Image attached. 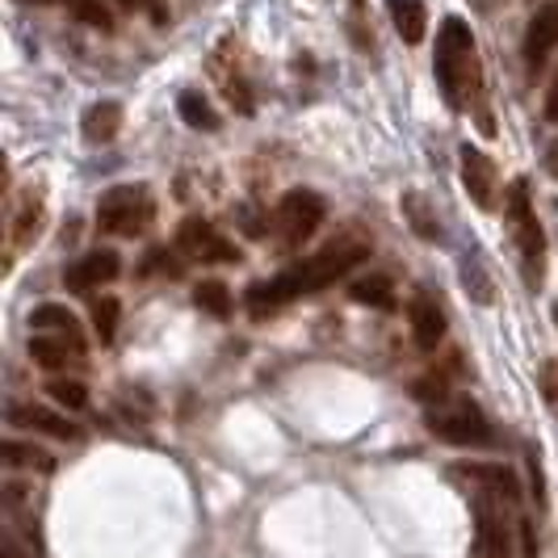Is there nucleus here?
I'll return each mask as SVG.
<instances>
[{
	"label": "nucleus",
	"instance_id": "obj_1",
	"mask_svg": "<svg viewBox=\"0 0 558 558\" xmlns=\"http://www.w3.org/2000/svg\"><path fill=\"white\" fill-rule=\"evenodd\" d=\"M365 260H369V244L357 240V235H344V240L328 244L324 252H315V256H307V260L290 265V269L278 274V278L248 286V294H244L248 315L252 319H265V315H274L278 307L294 303V299L319 294V290H328L332 281L344 278V274H353L357 265H365Z\"/></svg>",
	"mask_w": 558,
	"mask_h": 558
},
{
	"label": "nucleus",
	"instance_id": "obj_2",
	"mask_svg": "<svg viewBox=\"0 0 558 558\" xmlns=\"http://www.w3.org/2000/svg\"><path fill=\"white\" fill-rule=\"evenodd\" d=\"M437 81L453 110H466L483 97V63H478L475 34L462 17H446V26L437 29Z\"/></svg>",
	"mask_w": 558,
	"mask_h": 558
},
{
	"label": "nucleus",
	"instance_id": "obj_3",
	"mask_svg": "<svg viewBox=\"0 0 558 558\" xmlns=\"http://www.w3.org/2000/svg\"><path fill=\"white\" fill-rule=\"evenodd\" d=\"M424 424L446 446H462V449L492 446V424H487L483 408H478L471 395H449L441 403H433L424 412Z\"/></svg>",
	"mask_w": 558,
	"mask_h": 558
},
{
	"label": "nucleus",
	"instance_id": "obj_4",
	"mask_svg": "<svg viewBox=\"0 0 558 558\" xmlns=\"http://www.w3.org/2000/svg\"><path fill=\"white\" fill-rule=\"evenodd\" d=\"M156 219V202L147 185H113L97 202V227L106 235H122V240H135L143 235Z\"/></svg>",
	"mask_w": 558,
	"mask_h": 558
},
{
	"label": "nucleus",
	"instance_id": "obj_5",
	"mask_svg": "<svg viewBox=\"0 0 558 558\" xmlns=\"http://www.w3.org/2000/svg\"><path fill=\"white\" fill-rule=\"evenodd\" d=\"M508 223L517 231V244H521V256H525V278L542 281V256H546V235H542V223H537V210L530 202V181H512L508 190Z\"/></svg>",
	"mask_w": 558,
	"mask_h": 558
},
{
	"label": "nucleus",
	"instance_id": "obj_6",
	"mask_svg": "<svg viewBox=\"0 0 558 558\" xmlns=\"http://www.w3.org/2000/svg\"><path fill=\"white\" fill-rule=\"evenodd\" d=\"M324 215H328V206L315 190H290L278 202V244L281 248L307 244L311 235L319 231V223H324Z\"/></svg>",
	"mask_w": 558,
	"mask_h": 558
},
{
	"label": "nucleus",
	"instance_id": "obj_7",
	"mask_svg": "<svg viewBox=\"0 0 558 558\" xmlns=\"http://www.w3.org/2000/svg\"><path fill=\"white\" fill-rule=\"evenodd\" d=\"M177 248L197 265H240V248L227 240L223 231H215V223H206L197 215L177 227Z\"/></svg>",
	"mask_w": 558,
	"mask_h": 558
},
{
	"label": "nucleus",
	"instance_id": "obj_8",
	"mask_svg": "<svg viewBox=\"0 0 558 558\" xmlns=\"http://www.w3.org/2000/svg\"><path fill=\"white\" fill-rule=\"evenodd\" d=\"M508 512H512V504L475 496V546L483 558H508V546H512Z\"/></svg>",
	"mask_w": 558,
	"mask_h": 558
},
{
	"label": "nucleus",
	"instance_id": "obj_9",
	"mask_svg": "<svg viewBox=\"0 0 558 558\" xmlns=\"http://www.w3.org/2000/svg\"><path fill=\"white\" fill-rule=\"evenodd\" d=\"M118 274H122V256L113 248H97V252H84L76 265H68L63 286H68L72 294H93V290L110 286Z\"/></svg>",
	"mask_w": 558,
	"mask_h": 558
},
{
	"label": "nucleus",
	"instance_id": "obj_10",
	"mask_svg": "<svg viewBox=\"0 0 558 558\" xmlns=\"http://www.w3.org/2000/svg\"><path fill=\"white\" fill-rule=\"evenodd\" d=\"M453 475L462 478V483H471L475 487V496H492V500L500 504H521V483L517 475L508 471V466H492V462H462V466H453Z\"/></svg>",
	"mask_w": 558,
	"mask_h": 558
},
{
	"label": "nucleus",
	"instance_id": "obj_11",
	"mask_svg": "<svg viewBox=\"0 0 558 558\" xmlns=\"http://www.w3.org/2000/svg\"><path fill=\"white\" fill-rule=\"evenodd\" d=\"M4 416H9V424H13V428L47 433V437H56V441H81V437H84L81 424H72L68 416H59V412L43 408V403H13Z\"/></svg>",
	"mask_w": 558,
	"mask_h": 558
},
{
	"label": "nucleus",
	"instance_id": "obj_12",
	"mask_svg": "<svg viewBox=\"0 0 558 558\" xmlns=\"http://www.w3.org/2000/svg\"><path fill=\"white\" fill-rule=\"evenodd\" d=\"M462 185H466V194L475 197L478 210H492V202H496V165H492V156L478 151L475 143L462 147Z\"/></svg>",
	"mask_w": 558,
	"mask_h": 558
},
{
	"label": "nucleus",
	"instance_id": "obj_13",
	"mask_svg": "<svg viewBox=\"0 0 558 558\" xmlns=\"http://www.w3.org/2000/svg\"><path fill=\"white\" fill-rule=\"evenodd\" d=\"M408 319H412V340H416V349H424V353H433L446 340V315H441V307L428 294H416L408 303Z\"/></svg>",
	"mask_w": 558,
	"mask_h": 558
},
{
	"label": "nucleus",
	"instance_id": "obj_14",
	"mask_svg": "<svg viewBox=\"0 0 558 558\" xmlns=\"http://www.w3.org/2000/svg\"><path fill=\"white\" fill-rule=\"evenodd\" d=\"M555 47H558V0H546V4L530 17V29H525V56H530V63H542Z\"/></svg>",
	"mask_w": 558,
	"mask_h": 558
},
{
	"label": "nucleus",
	"instance_id": "obj_15",
	"mask_svg": "<svg viewBox=\"0 0 558 558\" xmlns=\"http://www.w3.org/2000/svg\"><path fill=\"white\" fill-rule=\"evenodd\" d=\"M29 324L38 328V332H56L63 340H72V349L84 357V332H81V319L72 315L68 307H59V303H43V307L29 315Z\"/></svg>",
	"mask_w": 558,
	"mask_h": 558
},
{
	"label": "nucleus",
	"instance_id": "obj_16",
	"mask_svg": "<svg viewBox=\"0 0 558 558\" xmlns=\"http://www.w3.org/2000/svg\"><path fill=\"white\" fill-rule=\"evenodd\" d=\"M81 131L88 143H113L118 131H122V106H118V101H97V106H88Z\"/></svg>",
	"mask_w": 558,
	"mask_h": 558
},
{
	"label": "nucleus",
	"instance_id": "obj_17",
	"mask_svg": "<svg viewBox=\"0 0 558 558\" xmlns=\"http://www.w3.org/2000/svg\"><path fill=\"white\" fill-rule=\"evenodd\" d=\"M387 9H391L395 29H399V38H403L408 47L424 43V29H428V9H424V0H387Z\"/></svg>",
	"mask_w": 558,
	"mask_h": 558
},
{
	"label": "nucleus",
	"instance_id": "obj_18",
	"mask_svg": "<svg viewBox=\"0 0 558 558\" xmlns=\"http://www.w3.org/2000/svg\"><path fill=\"white\" fill-rule=\"evenodd\" d=\"M0 458L9 471H38V475L56 471V458L47 449L29 446V441H0Z\"/></svg>",
	"mask_w": 558,
	"mask_h": 558
},
{
	"label": "nucleus",
	"instance_id": "obj_19",
	"mask_svg": "<svg viewBox=\"0 0 558 558\" xmlns=\"http://www.w3.org/2000/svg\"><path fill=\"white\" fill-rule=\"evenodd\" d=\"M29 357L43 365V369H63V365L72 362V357H81V353H76L72 340H63V336L38 332V336H29Z\"/></svg>",
	"mask_w": 558,
	"mask_h": 558
},
{
	"label": "nucleus",
	"instance_id": "obj_20",
	"mask_svg": "<svg viewBox=\"0 0 558 558\" xmlns=\"http://www.w3.org/2000/svg\"><path fill=\"white\" fill-rule=\"evenodd\" d=\"M349 299H353V303H362V307L395 311V281H391V278H383V274H369V278L353 281Z\"/></svg>",
	"mask_w": 558,
	"mask_h": 558
},
{
	"label": "nucleus",
	"instance_id": "obj_21",
	"mask_svg": "<svg viewBox=\"0 0 558 558\" xmlns=\"http://www.w3.org/2000/svg\"><path fill=\"white\" fill-rule=\"evenodd\" d=\"M43 223V197L34 194H22L17 197V215H13V248H26L29 240H34V227Z\"/></svg>",
	"mask_w": 558,
	"mask_h": 558
},
{
	"label": "nucleus",
	"instance_id": "obj_22",
	"mask_svg": "<svg viewBox=\"0 0 558 558\" xmlns=\"http://www.w3.org/2000/svg\"><path fill=\"white\" fill-rule=\"evenodd\" d=\"M177 113H181V122H190L194 131H219V113L210 110V101L197 97V93H181V97H177Z\"/></svg>",
	"mask_w": 558,
	"mask_h": 558
},
{
	"label": "nucleus",
	"instance_id": "obj_23",
	"mask_svg": "<svg viewBox=\"0 0 558 558\" xmlns=\"http://www.w3.org/2000/svg\"><path fill=\"white\" fill-rule=\"evenodd\" d=\"M88 315H93V328H97V336H101V344H110L113 336H118L122 303H118L113 294H101V299H93V303H88Z\"/></svg>",
	"mask_w": 558,
	"mask_h": 558
},
{
	"label": "nucleus",
	"instance_id": "obj_24",
	"mask_svg": "<svg viewBox=\"0 0 558 558\" xmlns=\"http://www.w3.org/2000/svg\"><path fill=\"white\" fill-rule=\"evenodd\" d=\"M194 303H197V311H206V315H215V319H227V315H231V290H227L223 281H202L194 290Z\"/></svg>",
	"mask_w": 558,
	"mask_h": 558
},
{
	"label": "nucleus",
	"instance_id": "obj_25",
	"mask_svg": "<svg viewBox=\"0 0 558 558\" xmlns=\"http://www.w3.org/2000/svg\"><path fill=\"white\" fill-rule=\"evenodd\" d=\"M47 395H51L56 403H63V408H72V412H81L84 403H88V387L76 383V378H51V383H47Z\"/></svg>",
	"mask_w": 558,
	"mask_h": 558
},
{
	"label": "nucleus",
	"instance_id": "obj_26",
	"mask_svg": "<svg viewBox=\"0 0 558 558\" xmlns=\"http://www.w3.org/2000/svg\"><path fill=\"white\" fill-rule=\"evenodd\" d=\"M68 4H72V17H76V22H88V26H97V29H113L110 9H106L101 0H68Z\"/></svg>",
	"mask_w": 558,
	"mask_h": 558
},
{
	"label": "nucleus",
	"instance_id": "obj_27",
	"mask_svg": "<svg viewBox=\"0 0 558 558\" xmlns=\"http://www.w3.org/2000/svg\"><path fill=\"white\" fill-rule=\"evenodd\" d=\"M403 206H408V215H412V223H416V231L424 235V240H441V227H437V219H428V210H424L420 194H408L403 197Z\"/></svg>",
	"mask_w": 558,
	"mask_h": 558
},
{
	"label": "nucleus",
	"instance_id": "obj_28",
	"mask_svg": "<svg viewBox=\"0 0 558 558\" xmlns=\"http://www.w3.org/2000/svg\"><path fill=\"white\" fill-rule=\"evenodd\" d=\"M143 265H147V274H168V278H181V265H177V256H172L168 248L151 252Z\"/></svg>",
	"mask_w": 558,
	"mask_h": 558
},
{
	"label": "nucleus",
	"instance_id": "obj_29",
	"mask_svg": "<svg viewBox=\"0 0 558 558\" xmlns=\"http://www.w3.org/2000/svg\"><path fill=\"white\" fill-rule=\"evenodd\" d=\"M542 391H546L550 403H558V357L555 362H546V369H542Z\"/></svg>",
	"mask_w": 558,
	"mask_h": 558
},
{
	"label": "nucleus",
	"instance_id": "obj_30",
	"mask_svg": "<svg viewBox=\"0 0 558 558\" xmlns=\"http://www.w3.org/2000/svg\"><path fill=\"white\" fill-rule=\"evenodd\" d=\"M542 113H546L550 122H558V76L550 81V88H546V106H542Z\"/></svg>",
	"mask_w": 558,
	"mask_h": 558
},
{
	"label": "nucleus",
	"instance_id": "obj_31",
	"mask_svg": "<svg viewBox=\"0 0 558 558\" xmlns=\"http://www.w3.org/2000/svg\"><path fill=\"white\" fill-rule=\"evenodd\" d=\"M122 4H126V9H147L156 22H165V17H168V13L160 9V4H156V0H122Z\"/></svg>",
	"mask_w": 558,
	"mask_h": 558
},
{
	"label": "nucleus",
	"instance_id": "obj_32",
	"mask_svg": "<svg viewBox=\"0 0 558 558\" xmlns=\"http://www.w3.org/2000/svg\"><path fill=\"white\" fill-rule=\"evenodd\" d=\"M555 328H558V303H555Z\"/></svg>",
	"mask_w": 558,
	"mask_h": 558
}]
</instances>
